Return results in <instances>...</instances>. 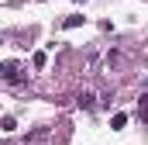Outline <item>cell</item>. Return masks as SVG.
<instances>
[{"label":"cell","instance_id":"1","mask_svg":"<svg viewBox=\"0 0 148 145\" xmlns=\"http://www.w3.org/2000/svg\"><path fill=\"white\" fill-rule=\"evenodd\" d=\"M83 21H86V17H83V14H69V17H66V21H62V28H79V24H83Z\"/></svg>","mask_w":148,"mask_h":145},{"label":"cell","instance_id":"2","mask_svg":"<svg viewBox=\"0 0 148 145\" xmlns=\"http://www.w3.org/2000/svg\"><path fill=\"white\" fill-rule=\"evenodd\" d=\"M124 124H127V114H114V117H110V128H114V131H121Z\"/></svg>","mask_w":148,"mask_h":145},{"label":"cell","instance_id":"3","mask_svg":"<svg viewBox=\"0 0 148 145\" xmlns=\"http://www.w3.org/2000/svg\"><path fill=\"white\" fill-rule=\"evenodd\" d=\"M45 62H48L45 52H35V55H31V66H35V69H45Z\"/></svg>","mask_w":148,"mask_h":145},{"label":"cell","instance_id":"4","mask_svg":"<svg viewBox=\"0 0 148 145\" xmlns=\"http://www.w3.org/2000/svg\"><path fill=\"white\" fill-rule=\"evenodd\" d=\"M138 117H141V121H148V93L141 97V110H138Z\"/></svg>","mask_w":148,"mask_h":145},{"label":"cell","instance_id":"5","mask_svg":"<svg viewBox=\"0 0 148 145\" xmlns=\"http://www.w3.org/2000/svg\"><path fill=\"white\" fill-rule=\"evenodd\" d=\"M79 107H93V93H83L79 97Z\"/></svg>","mask_w":148,"mask_h":145},{"label":"cell","instance_id":"6","mask_svg":"<svg viewBox=\"0 0 148 145\" xmlns=\"http://www.w3.org/2000/svg\"><path fill=\"white\" fill-rule=\"evenodd\" d=\"M73 3H86V0H73Z\"/></svg>","mask_w":148,"mask_h":145}]
</instances>
